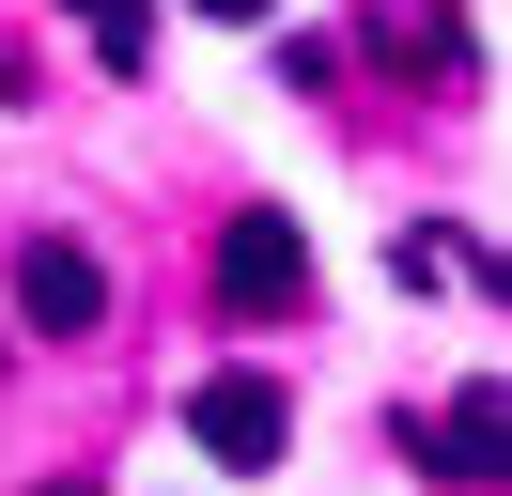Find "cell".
Returning a JSON list of instances; mask_svg holds the SVG:
<instances>
[{
	"instance_id": "1",
	"label": "cell",
	"mask_w": 512,
	"mask_h": 496,
	"mask_svg": "<svg viewBox=\"0 0 512 496\" xmlns=\"http://www.w3.org/2000/svg\"><path fill=\"white\" fill-rule=\"evenodd\" d=\"M218 310H233V326L311 310V248H295V217H280V202H249V217L218 233Z\"/></svg>"
},
{
	"instance_id": "2",
	"label": "cell",
	"mask_w": 512,
	"mask_h": 496,
	"mask_svg": "<svg viewBox=\"0 0 512 496\" xmlns=\"http://www.w3.org/2000/svg\"><path fill=\"white\" fill-rule=\"evenodd\" d=\"M16 326H47V341L109 326V264H94L78 233H32V248H16Z\"/></svg>"
},
{
	"instance_id": "3",
	"label": "cell",
	"mask_w": 512,
	"mask_h": 496,
	"mask_svg": "<svg viewBox=\"0 0 512 496\" xmlns=\"http://www.w3.org/2000/svg\"><path fill=\"white\" fill-rule=\"evenodd\" d=\"M187 434H202L218 465H280L295 403H280V372H202V388H187Z\"/></svg>"
},
{
	"instance_id": "4",
	"label": "cell",
	"mask_w": 512,
	"mask_h": 496,
	"mask_svg": "<svg viewBox=\"0 0 512 496\" xmlns=\"http://www.w3.org/2000/svg\"><path fill=\"white\" fill-rule=\"evenodd\" d=\"M404 434H419V465H435V481L497 496V388H481V372H466V388L435 403V419H404Z\"/></svg>"
},
{
	"instance_id": "5",
	"label": "cell",
	"mask_w": 512,
	"mask_h": 496,
	"mask_svg": "<svg viewBox=\"0 0 512 496\" xmlns=\"http://www.w3.org/2000/svg\"><path fill=\"white\" fill-rule=\"evenodd\" d=\"M373 62H404V78H450V62H466V16H450V0H388V16H373Z\"/></svg>"
},
{
	"instance_id": "6",
	"label": "cell",
	"mask_w": 512,
	"mask_h": 496,
	"mask_svg": "<svg viewBox=\"0 0 512 496\" xmlns=\"http://www.w3.org/2000/svg\"><path fill=\"white\" fill-rule=\"evenodd\" d=\"M78 31H94V62H125V78L156 62V0H78Z\"/></svg>"
},
{
	"instance_id": "7",
	"label": "cell",
	"mask_w": 512,
	"mask_h": 496,
	"mask_svg": "<svg viewBox=\"0 0 512 496\" xmlns=\"http://www.w3.org/2000/svg\"><path fill=\"white\" fill-rule=\"evenodd\" d=\"M202 16H233V31H249V16H264V0H202Z\"/></svg>"
},
{
	"instance_id": "8",
	"label": "cell",
	"mask_w": 512,
	"mask_h": 496,
	"mask_svg": "<svg viewBox=\"0 0 512 496\" xmlns=\"http://www.w3.org/2000/svg\"><path fill=\"white\" fill-rule=\"evenodd\" d=\"M16 78H32V62H16V47H0V93H16Z\"/></svg>"
},
{
	"instance_id": "9",
	"label": "cell",
	"mask_w": 512,
	"mask_h": 496,
	"mask_svg": "<svg viewBox=\"0 0 512 496\" xmlns=\"http://www.w3.org/2000/svg\"><path fill=\"white\" fill-rule=\"evenodd\" d=\"M47 496H78V481H47Z\"/></svg>"
}]
</instances>
